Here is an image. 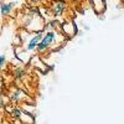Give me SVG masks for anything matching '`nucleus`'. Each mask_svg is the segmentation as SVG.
Masks as SVG:
<instances>
[{
  "mask_svg": "<svg viewBox=\"0 0 124 124\" xmlns=\"http://www.w3.org/2000/svg\"><path fill=\"white\" fill-rule=\"evenodd\" d=\"M55 37H56V34L54 32V31H48V32L44 36V39L39 42V45H37V50L39 51H42V50H45L48 45H51L54 42V40H55Z\"/></svg>",
  "mask_w": 124,
  "mask_h": 124,
  "instance_id": "nucleus-1",
  "label": "nucleus"
},
{
  "mask_svg": "<svg viewBox=\"0 0 124 124\" xmlns=\"http://www.w3.org/2000/svg\"><path fill=\"white\" fill-rule=\"evenodd\" d=\"M62 9H63V4H62V3H57V4L55 5V10H54L55 15H58V14L62 11Z\"/></svg>",
  "mask_w": 124,
  "mask_h": 124,
  "instance_id": "nucleus-4",
  "label": "nucleus"
},
{
  "mask_svg": "<svg viewBox=\"0 0 124 124\" xmlns=\"http://www.w3.org/2000/svg\"><path fill=\"white\" fill-rule=\"evenodd\" d=\"M44 37H42V34H37V35H35L32 39H31L30 41H29V44H27V46H26V48L29 50V51H32L34 48H36L37 47V45H39V42L41 40H42Z\"/></svg>",
  "mask_w": 124,
  "mask_h": 124,
  "instance_id": "nucleus-2",
  "label": "nucleus"
},
{
  "mask_svg": "<svg viewBox=\"0 0 124 124\" xmlns=\"http://www.w3.org/2000/svg\"><path fill=\"white\" fill-rule=\"evenodd\" d=\"M16 5L15 1H10V3H3L0 4V14L1 15H8L10 11L13 10V8Z\"/></svg>",
  "mask_w": 124,
  "mask_h": 124,
  "instance_id": "nucleus-3",
  "label": "nucleus"
},
{
  "mask_svg": "<svg viewBox=\"0 0 124 124\" xmlns=\"http://www.w3.org/2000/svg\"><path fill=\"white\" fill-rule=\"evenodd\" d=\"M5 63V55H0V68H3Z\"/></svg>",
  "mask_w": 124,
  "mask_h": 124,
  "instance_id": "nucleus-7",
  "label": "nucleus"
},
{
  "mask_svg": "<svg viewBox=\"0 0 124 124\" xmlns=\"http://www.w3.org/2000/svg\"><path fill=\"white\" fill-rule=\"evenodd\" d=\"M20 93H21L20 91H16L15 93H13V94H11V99H13V101H16V99L20 97Z\"/></svg>",
  "mask_w": 124,
  "mask_h": 124,
  "instance_id": "nucleus-6",
  "label": "nucleus"
},
{
  "mask_svg": "<svg viewBox=\"0 0 124 124\" xmlns=\"http://www.w3.org/2000/svg\"><path fill=\"white\" fill-rule=\"evenodd\" d=\"M15 77L16 78H20V77H23L24 76V73H25V71L23 70V68H17V70H15Z\"/></svg>",
  "mask_w": 124,
  "mask_h": 124,
  "instance_id": "nucleus-5",
  "label": "nucleus"
},
{
  "mask_svg": "<svg viewBox=\"0 0 124 124\" xmlns=\"http://www.w3.org/2000/svg\"><path fill=\"white\" fill-rule=\"evenodd\" d=\"M11 113H13V116H14V117H20V116H21V112H20L19 109H13Z\"/></svg>",
  "mask_w": 124,
  "mask_h": 124,
  "instance_id": "nucleus-8",
  "label": "nucleus"
}]
</instances>
